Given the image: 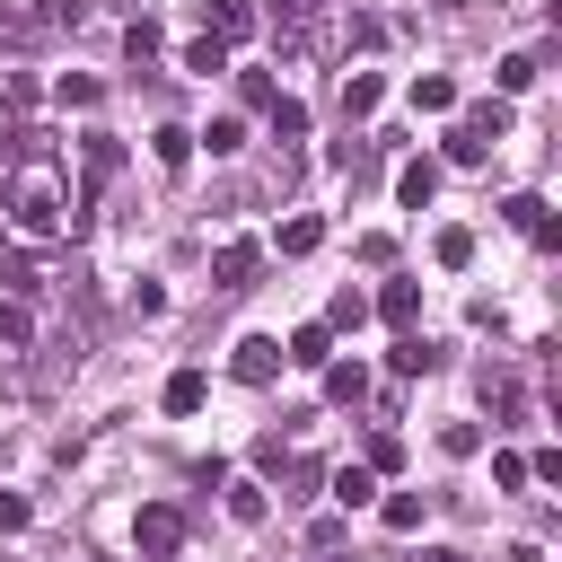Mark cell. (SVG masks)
I'll list each match as a JSON object with an SVG mask.
<instances>
[{
    "label": "cell",
    "instance_id": "1",
    "mask_svg": "<svg viewBox=\"0 0 562 562\" xmlns=\"http://www.w3.org/2000/svg\"><path fill=\"white\" fill-rule=\"evenodd\" d=\"M0 211H9L18 237H44V246H53V237H79V220H88L79 193H70V176H61L44 149H18V167L0 176Z\"/></svg>",
    "mask_w": 562,
    "mask_h": 562
},
{
    "label": "cell",
    "instance_id": "2",
    "mask_svg": "<svg viewBox=\"0 0 562 562\" xmlns=\"http://www.w3.org/2000/svg\"><path fill=\"white\" fill-rule=\"evenodd\" d=\"M501 140H509V97H483V105H465V114L448 123V149H439V158H448V167H483Z\"/></svg>",
    "mask_w": 562,
    "mask_h": 562
},
{
    "label": "cell",
    "instance_id": "3",
    "mask_svg": "<svg viewBox=\"0 0 562 562\" xmlns=\"http://www.w3.org/2000/svg\"><path fill=\"white\" fill-rule=\"evenodd\" d=\"M132 544H140V562H176V553H184V509H176V501H149V509L132 518Z\"/></svg>",
    "mask_w": 562,
    "mask_h": 562
},
{
    "label": "cell",
    "instance_id": "4",
    "mask_svg": "<svg viewBox=\"0 0 562 562\" xmlns=\"http://www.w3.org/2000/svg\"><path fill=\"white\" fill-rule=\"evenodd\" d=\"M334 0H263V18H272V44L281 53H307V35H316V18H325Z\"/></svg>",
    "mask_w": 562,
    "mask_h": 562
},
{
    "label": "cell",
    "instance_id": "5",
    "mask_svg": "<svg viewBox=\"0 0 562 562\" xmlns=\"http://www.w3.org/2000/svg\"><path fill=\"white\" fill-rule=\"evenodd\" d=\"M228 369H237L246 386H272V378H281V342H272V334H237V351H228Z\"/></svg>",
    "mask_w": 562,
    "mask_h": 562
},
{
    "label": "cell",
    "instance_id": "6",
    "mask_svg": "<svg viewBox=\"0 0 562 562\" xmlns=\"http://www.w3.org/2000/svg\"><path fill=\"white\" fill-rule=\"evenodd\" d=\"M386 105V79L378 70H342V123H369Z\"/></svg>",
    "mask_w": 562,
    "mask_h": 562
},
{
    "label": "cell",
    "instance_id": "7",
    "mask_svg": "<svg viewBox=\"0 0 562 562\" xmlns=\"http://www.w3.org/2000/svg\"><path fill=\"white\" fill-rule=\"evenodd\" d=\"M430 193H439V158H404L395 167V202L404 211H430Z\"/></svg>",
    "mask_w": 562,
    "mask_h": 562
},
{
    "label": "cell",
    "instance_id": "8",
    "mask_svg": "<svg viewBox=\"0 0 562 562\" xmlns=\"http://www.w3.org/2000/svg\"><path fill=\"white\" fill-rule=\"evenodd\" d=\"M255 263H263V246H246V237H228V246L211 255V272H220V290H246V281H255Z\"/></svg>",
    "mask_w": 562,
    "mask_h": 562
},
{
    "label": "cell",
    "instance_id": "9",
    "mask_svg": "<svg viewBox=\"0 0 562 562\" xmlns=\"http://www.w3.org/2000/svg\"><path fill=\"white\" fill-rule=\"evenodd\" d=\"M404 97H413V114H457V79H448V70H422Z\"/></svg>",
    "mask_w": 562,
    "mask_h": 562
},
{
    "label": "cell",
    "instance_id": "10",
    "mask_svg": "<svg viewBox=\"0 0 562 562\" xmlns=\"http://www.w3.org/2000/svg\"><path fill=\"white\" fill-rule=\"evenodd\" d=\"M378 316H386L395 334H413V316H422V281H386V290H378Z\"/></svg>",
    "mask_w": 562,
    "mask_h": 562
},
{
    "label": "cell",
    "instance_id": "11",
    "mask_svg": "<svg viewBox=\"0 0 562 562\" xmlns=\"http://www.w3.org/2000/svg\"><path fill=\"white\" fill-rule=\"evenodd\" d=\"M281 360H290V369H325V360H334V334H325V325H299V334L281 342Z\"/></svg>",
    "mask_w": 562,
    "mask_h": 562
},
{
    "label": "cell",
    "instance_id": "12",
    "mask_svg": "<svg viewBox=\"0 0 562 562\" xmlns=\"http://www.w3.org/2000/svg\"><path fill=\"white\" fill-rule=\"evenodd\" d=\"M386 360H395V378H430V369H439V342H430V334H395Z\"/></svg>",
    "mask_w": 562,
    "mask_h": 562
},
{
    "label": "cell",
    "instance_id": "13",
    "mask_svg": "<svg viewBox=\"0 0 562 562\" xmlns=\"http://www.w3.org/2000/svg\"><path fill=\"white\" fill-rule=\"evenodd\" d=\"M255 35V0H211V44H246Z\"/></svg>",
    "mask_w": 562,
    "mask_h": 562
},
{
    "label": "cell",
    "instance_id": "14",
    "mask_svg": "<svg viewBox=\"0 0 562 562\" xmlns=\"http://www.w3.org/2000/svg\"><path fill=\"white\" fill-rule=\"evenodd\" d=\"M325 395H334V404H360V395H369V369H360V360H325Z\"/></svg>",
    "mask_w": 562,
    "mask_h": 562
},
{
    "label": "cell",
    "instance_id": "15",
    "mask_svg": "<svg viewBox=\"0 0 562 562\" xmlns=\"http://www.w3.org/2000/svg\"><path fill=\"white\" fill-rule=\"evenodd\" d=\"M228 518H237V527H263V518H272V492H263V483H228Z\"/></svg>",
    "mask_w": 562,
    "mask_h": 562
},
{
    "label": "cell",
    "instance_id": "16",
    "mask_svg": "<svg viewBox=\"0 0 562 562\" xmlns=\"http://www.w3.org/2000/svg\"><path fill=\"white\" fill-rule=\"evenodd\" d=\"M536 70H544L536 53H501V70H492V79H501V97H527V88H536Z\"/></svg>",
    "mask_w": 562,
    "mask_h": 562
},
{
    "label": "cell",
    "instance_id": "17",
    "mask_svg": "<svg viewBox=\"0 0 562 562\" xmlns=\"http://www.w3.org/2000/svg\"><path fill=\"white\" fill-rule=\"evenodd\" d=\"M272 246H281V255H316V246H325V220H307V211H299V220H281V237H272Z\"/></svg>",
    "mask_w": 562,
    "mask_h": 562
},
{
    "label": "cell",
    "instance_id": "18",
    "mask_svg": "<svg viewBox=\"0 0 562 562\" xmlns=\"http://www.w3.org/2000/svg\"><path fill=\"white\" fill-rule=\"evenodd\" d=\"M202 395H211L202 369H176V378H167V413H202Z\"/></svg>",
    "mask_w": 562,
    "mask_h": 562
},
{
    "label": "cell",
    "instance_id": "19",
    "mask_svg": "<svg viewBox=\"0 0 562 562\" xmlns=\"http://www.w3.org/2000/svg\"><path fill=\"white\" fill-rule=\"evenodd\" d=\"M369 492H378L369 465H334V501H342V509H369Z\"/></svg>",
    "mask_w": 562,
    "mask_h": 562
},
{
    "label": "cell",
    "instance_id": "20",
    "mask_svg": "<svg viewBox=\"0 0 562 562\" xmlns=\"http://www.w3.org/2000/svg\"><path fill=\"white\" fill-rule=\"evenodd\" d=\"M263 114H272V140H307V105L299 97H272Z\"/></svg>",
    "mask_w": 562,
    "mask_h": 562
},
{
    "label": "cell",
    "instance_id": "21",
    "mask_svg": "<svg viewBox=\"0 0 562 562\" xmlns=\"http://www.w3.org/2000/svg\"><path fill=\"white\" fill-rule=\"evenodd\" d=\"M193 140H202L211 158H228V149H246V123H237V114H211V132H193Z\"/></svg>",
    "mask_w": 562,
    "mask_h": 562
},
{
    "label": "cell",
    "instance_id": "22",
    "mask_svg": "<svg viewBox=\"0 0 562 562\" xmlns=\"http://www.w3.org/2000/svg\"><path fill=\"white\" fill-rule=\"evenodd\" d=\"M158 167H167V176H184V167H193V132H184V123H167V132H158Z\"/></svg>",
    "mask_w": 562,
    "mask_h": 562
},
{
    "label": "cell",
    "instance_id": "23",
    "mask_svg": "<svg viewBox=\"0 0 562 562\" xmlns=\"http://www.w3.org/2000/svg\"><path fill=\"white\" fill-rule=\"evenodd\" d=\"M184 70H193V79H211V70H228V44H211V35H193V44H184Z\"/></svg>",
    "mask_w": 562,
    "mask_h": 562
},
{
    "label": "cell",
    "instance_id": "24",
    "mask_svg": "<svg viewBox=\"0 0 562 562\" xmlns=\"http://www.w3.org/2000/svg\"><path fill=\"white\" fill-rule=\"evenodd\" d=\"M18 149H26V123H18V105H9V97H0V176H9V167H18Z\"/></svg>",
    "mask_w": 562,
    "mask_h": 562
},
{
    "label": "cell",
    "instance_id": "25",
    "mask_svg": "<svg viewBox=\"0 0 562 562\" xmlns=\"http://www.w3.org/2000/svg\"><path fill=\"white\" fill-rule=\"evenodd\" d=\"M378 518H386V527H395V536H413V527H422V492H395V501H386V509H378Z\"/></svg>",
    "mask_w": 562,
    "mask_h": 562
},
{
    "label": "cell",
    "instance_id": "26",
    "mask_svg": "<svg viewBox=\"0 0 562 562\" xmlns=\"http://www.w3.org/2000/svg\"><path fill=\"white\" fill-rule=\"evenodd\" d=\"M439 263H448V272L474 263V228H439Z\"/></svg>",
    "mask_w": 562,
    "mask_h": 562
},
{
    "label": "cell",
    "instance_id": "27",
    "mask_svg": "<svg viewBox=\"0 0 562 562\" xmlns=\"http://www.w3.org/2000/svg\"><path fill=\"white\" fill-rule=\"evenodd\" d=\"M395 465H404V439L378 430V439H369V474H395Z\"/></svg>",
    "mask_w": 562,
    "mask_h": 562
},
{
    "label": "cell",
    "instance_id": "28",
    "mask_svg": "<svg viewBox=\"0 0 562 562\" xmlns=\"http://www.w3.org/2000/svg\"><path fill=\"white\" fill-rule=\"evenodd\" d=\"M492 483H501V492H527V457L501 448V457H492Z\"/></svg>",
    "mask_w": 562,
    "mask_h": 562
},
{
    "label": "cell",
    "instance_id": "29",
    "mask_svg": "<svg viewBox=\"0 0 562 562\" xmlns=\"http://www.w3.org/2000/svg\"><path fill=\"white\" fill-rule=\"evenodd\" d=\"M123 53H132V61H149V53H158V26H149V18H132V26H123Z\"/></svg>",
    "mask_w": 562,
    "mask_h": 562
},
{
    "label": "cell",
    "instance_id": "30",
    "mask_svg": "<svg viewBox=\"0 0 562 562\" xmlns=\"http://www.w3.org/2000/svg\"><path fill=\"white\" fill-rule=\"evenodd\" d=\"M97 97H105V79H88V70H70V79H61V105H97Z\"/></svg>",
    "mask_w": 562,
    "mask_h": 562
},
{
    "label": "cell",
    "instance_id": "31",
    "mask_svg": "<svg viewBox=\"0 0 562 562\" xmlns=\"http://www.w3.org/2000/svg\"><path fill=\"white\" fill-rule=\"evenodd\" d=\"M360 316H369V299H360V290H342V299L325 307V334H334V325H360Z\"/></svg>",
    "mask_w": 562,
    "mask_h": 562
},
{
    "label": "cell",
    "instance_id": "32",
    "mask_svg": "<svg viewBox=\"0 0 562 562\" xmlns=\"http://www.w3.org/2000/svg\"><path fill=\"white\" fill-rule=\"evenodd\" d=\"M439 448H448V457H474V448H483V430H474V422H448V430H439Z\"/></svg>",
    "mask_w": 562,
    "mask_h": 562
},
{
    "label": "cell",
    "instance_id": "33",
    "mask_svg": "<svg viewBox=\"0 0 562 562\" xmlns=\"http://www.w3.org/2000/svg\"><path fill=\"white\" fill-rule=\"evenodd\" d=\"M26 518H35V509H26V501H18V492H0V536H18V527H26Z\"/></svg>",
    "mask_w": 562,
    "mask_h": 562
},
{
    "label": "cell",
    "instance_id": "34",
    "mask_svg": "<svg viewBox=\"0 0 562 562\" xmlns=\"http://www.w3.org/2000/svg\"><path fill=\"white\" fill-rule=\"evenodd\" d=\"M422 562H474V553H457V544H422Z\"/></svg>",
    "mask_w": 562,
    "mask_h": 562
},
{
    "label": "cell",
    "instance_id": "35",
    "mask_svg": "<svg viewBox=\"0 0 562 562\" xmlns=\"http://www.w3.org/2000/svg\"><path fill=\"white\" fill-rule=\"evenodd\" d=\"M439 9H474V0H439Z\"/></svg>",
    "mask_w": 562,
    "mask_h": 562
}]
</instances>
